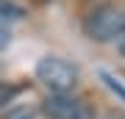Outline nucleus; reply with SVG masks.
<instances>
[{
    "label": "nucleus",
    "mask_w": 125,
    "mask_h": 119,
    "mask_svg": "<svg viewBox=\"0 0 125 119\" xmlns=\"http://www.w3.org/2000/svg\"><path fill=\"white\" fill-rule=\"evenodd\" d=\"M36 80L53 94H67L78 86V69L58 55H45L36 64Z\"/></svg>",
    "instance_id": "1"
},
{
    "label": "nucleus",
    "mask_w": 125,
    "mask_h": 119,
    "mask_svg": "<svg viewBox=\"0 0 125 119\" xmlns=\"http://www.w3.org/2000/svg\"><path fill=\"white\" fill-rule=\"evenodd\" d=\"M20 92H22V89H20L17 83L0 80V111H3V108H9V102L17 100V97H20Z\"/></svg>",
    "instance_id": "5"
},
{
    "label": "nucleus",
    "mask_w": 125,
    "mask_h": 119,
    "mask_svg": "<svg viewBox=\"0 0 125 119\" xmlns=\"http://www.w3.org/2000/svg\"><path fill=\"white\" fill-rule=\"evenodd\" d=\"M25 6H20V3H14V0H0V22H20V19H25Z\"/></svg>",
    "instance_id": "4"
},
{
    "label": "nucleus",
    "mask_w": 125,
    "mask_h": 119,
    "mask_svg": "<svg viewBox=\"0 0 125 119\" xmlns=\"http://www.w3.org/2000/svg\"><path fill=\"white\" fill-rule=\"evenodd\" d=\"M100 78H103V80H106V86H108V89H111V92L117 94V97H122V100H125V86H122V83H120V80H117L114 75H108V72H106V69H103V72H100Z\"/></svg>",
    "instance_id": "7"
},
{
    "label": "nucleus",
    "mask_w": 125,
    "mask_h": 119,
    "mask_svg": "<svg viewBox=\"0 0 125 119\" xmlns=\"http://www.w3.org/2000/svg\"><path fill=\"white\" fill-rule=\"evenodd\" d=\"M125 33V9L100 6L86 19V36L92 42H117Z\"/></svg>",
    "instance_id": "2"
},
{
    "label": "nucleus",
    "mask_w": 125,
    "mask_h": 119,
    "mask_svg": "<svg viewBox=\"0 0 125 119\" xmlns=\"http://www.w3.org/2000/svg\"><path fill=\"white\" fill-rule=\"evenodd\" d=\"M3 119H36L33 105H9L3 108Z\"/></svg>",
    "instance_id": "6"
},
{
    "label": "nucleus",
    "mask_w": 125,
    "mask_h": 119,
    "mask_svg": "<svg viewBox=\"0 0 125 119\" xmlns=\"http://www.w3.org/2000/svg\"><path fill=\"white\" fill-rule=\"evenodd\" d=\"M9 44H11V31H9V25H6V22H0V50L9 47Z\"/></svg>",
    "instance_id": "8"
},
{
    "label": "nucleus",
    "mask_w": 125,
    "mask_h": 119,
    "mask_svg": "<svg viewBox=\"0 0 125 119\" xmlns=\"http://www.w3.org/2000/svg\"><path fill=\"white\" fill-rule=\"evenodd\" d=\"M117 53H120V55L125 58V33L120 36V39H117Z\"/></svg>",
    "instance_id": "9"
},
{
    "label": "nucleus",
    "mask_w": 125,
    "mask_h": 119,
    "mask_svg": "<svg viewBox=\"0 0 125 119\" xmlns=\"http://www.w3.org/2000/svg\"><path fill=\"white\" fill-rule=\"evenodd\" d=\"M42 111H45L47 119H94V111L86 105L83 100L72 97V94H53L50 92L45 102H42Z\"/></svg>",
    "instance_id": "3"
}]
</instances>
